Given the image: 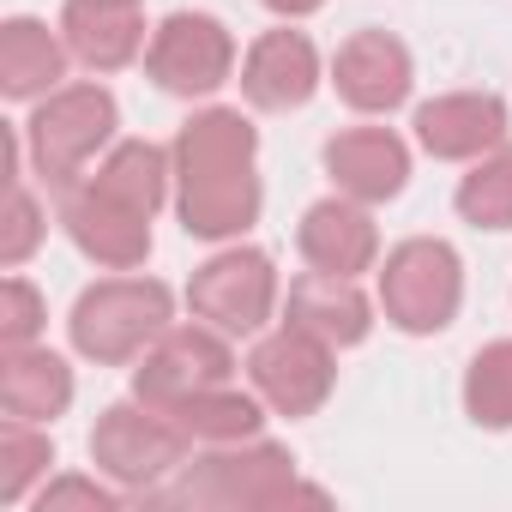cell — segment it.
<instances>
[{"label":"cell","mask_w":512,"mask_h":512,"mask_svg":"<svg viewBox=\"0 0 512 512\" xmlns=\"http://www.w3.org/2000/svg\"><path fill=\"white\" fill-rule=\"evenodd\" d=\"M260 133L235 109H205L175 139V175H181V223L187 235L223 241L260 217V175H253Z\"/></svg>","instance_id":"6da1fadb"},{"label":"cell","mask_w":512,"mask_h":512,"mask_svg":"<svg viewBox=\"0 0 512 512\" xmlns=\"http://www.w3.org/2000/svg\"><path fill=\"white\" fill-rule=\"evenodd\" d=\"M169 284L157 278H103L73 302V344L91 362H133L169 332Z\"/></svg>","instance_id":"7a4b0ae2"},{"label":"cell","mask_w":512,"mask_h":512,"mask_svg":"<svg viewBox=\"0 0 512 512\" xmlns=\"http://www.w3.org/2000/svg\"><path fill=\"white\" fill-rule=\"evenodd\" d=\"M115 133V97L103 85H61L37 103V115L25 121V139H31V157H37V175L49 181V193H73L85 163L109 145Z\"/></svg>","instance_id":"3957f363"},{"label":"cell","mask_w":512,"mask_h":512,"mask_svg":"<svg viewBox=\"0 0 512 512\" xmlns=\"http://www.w3.org/2000/svg\"><path fill=\"white\" fill-rule=\"evenodd\" d=\"M464 302V266H458V253L446 241H404L386 253V272H380V308L398 332H440L452 326Z\"/></svg>","instance_id":"277c9868"},{"label":"cell","mask_w":512,"mask_h":512,"mask_svg":"<svg viewBox=\"0 0 512 512\" xmlns=\"http://www.w3.org/2000/svg\"><path fill=\"white\" fill-rule=\"evenodd\" d=\"M187 446L193 440L163 410H151L145 398L139 404H109L97 416V428H91V458L127 488H151L157 476H169L187 458Z\"/></svg>","instance_id":"5b68a950"},{"label":"cell","mask_w":512,"mask_h":512,"mask_svg":"<svg viewBox=\"0 0 512 512\" xmlns=\"http://www.w3.org/2000/svg\"><path fill=\"white\" fill-rule=\"evenodd\" d=\"M296 464L284 446H247V452H217L199 470H187L169 494L157 500H187V506H284L296 500Z\"/></svg>","instance_id":"8992f818"},{"label":"cell","mask_w":512,"mask_h":512,"mask_svg":"<svg viewBox=\"0 0 512 512\" xmlns=\"http://www.w3.org/2000/svg\"><path fill=\"white\" fill-rule=\"evenodd\" d=\"M187 302L217 332H260L272 320V302H278V272L260 247H229L211 266L193 272Z\"/></svg>","instance_id":"52a82bcc"},{"label":"cell","mask_w":512,"mask_h":512,"mask_svg":"<svg viewBox=\"0 0 512 512\" xmlns=\"http://www.w3.org/2000/svg\"><path fill=\"white\" fill-rule=\"evenodd\" d=\"M229 374H235V356H229V344H223L217 326H169L145 350V362L133 374V392L151 410H169V404H181L193 392L229 386Z\"/></svg>","instance_id":"ba28073f"},{"label":"cell","mask_w":512,"mask_h":512,"mask_svg":"<svg viewBox=\"0 0 512 512\" xmlns=\"http://www.w3.org/2000/svg\"><path fill=\"white\" fill-rule=\"evenodd\" d=\"M145 67L169 97H211L235 73V43L211 13H175L157 25Z\"/></svg>","instance_id":"9c48e42d"},{"label":"cell","mask_w":512,"mask_h":512,"mask_svg":"<svg viewBox=\"0 0 512 512\" xmlns=\"http://www.w3.org/2000/svg\"><path fill=\"white\" fill-rule=\"evenodd\" d=\"M247 374L260 386V398L284 416H314L332 392V344H320L302 326L272 332L260 350L247 356Z\"/></svg>","instance_id":"30bf717a"},{"label":"cell","mask_w":512,"mask_h":512,"mask_svg":"<svg viewBox=\"0 0 512 512\" xmlns=\"http://www.w3.org/2000/svg\"><path fill=\"white\" fill-rule=\"evenodd\" d=\"M61 223H67V235L91 253L97 266H115V272L145 266V253H151V217L115 205V199L97 193L91 181H79V187L61 199Z\"/></svg>","instance_id":"8fae6325"},{"label":"cell","mask_w":512,"mask_h":512,"mask_svg":"<svg viewBox=\"0 0 512 512\" xmlns=\"http://www.w3.org/2000/svg\"><path fill=\"white\" fill-rule=\"evenodd\" d=\"M332 85L350 109L386 115L410 97V49L386 31H356L332 61Z\"/></svg>","instance_id":"7c38bea8"},{"label":"cell","mask_w":512,"mask_h":512,"mask_svg":"<svg viewBox=\"0 0 512 512\" xmlns=\"http://www.w3.org/2000/svg\"><path fill=\"white\" fill-rule=\"evenodd\" d=\"M326 169L338 181L344 199H362V205H380V199H398L404 181H410V151L398 133L386 127H350L326 145Z\"/></svg>","instance_id":"4fadbf2b"},{"label":"cell","mask_w":512,"mask_h":512,"mask_svg":"<svg viewBox=\"0 0 512 512\" xmlns=\"http://www.w3.org/2000/svg\"><path fill=\"white\" fill-rule=\"evenodd\" d=\"M320 85V55L302 31H266L241 61V91L253 109H302Z\"/></svg>","instance_id":"5bb4252c"},{"label":"cell","mask_w":512,"mask_h":512,"mask_svg":"<svg viewBox=\"0 0 512 512\" xmlns=\"http://www.w3.org/2000/svg\"><path fill=\"white\" fill-rule=\"evenodd\" d=\"M416 139L434 157H482L506 139V103L494 91H452L416 109Z\"/></svg>","instance_id":"9a60e30c"},{"label":"cell","mask_w":512,"mask_h":512,"mask_svg":"<svg viewBox=\"0 0 512 512\" xmlns=\"http://www.w3.org/2000/svg\"><path fill=\"white\" fill-rule=\"evenodd\" d=\"M296 241H302V260L314 272H338V278L368 272L374 253H380V235H374L362 199H320V205H308Z\"/></svg>","instance_id":"2e32d148"},{"label":"cell","mask_w":512,"mask_h":512,"mask_svg":"<svg viewBox=\"0 0 512 512\" xmlns=\"http://www.w3.org/2000/svg\"><path fill=\"white\" fill-rule=\"evenodd\" d=\"M290 326L314 332L320 344L344 350V344H362L368 338V296L356 290V278H338V272H302L290 284Z\"/></svg>","instance_id":"e0dca14e"},{"label":"cell","mask_w":512,"mask_h":512,"mask_svg":"<svg viewBox=\"0 0 512 512\" xmlns=\"http://www.w3.org/2000/svg\"><path fill=\"white\" fill-rule=\"evenodd\" d=\"M0 404L19 422H55L73 404V368L37 344L7 350V362H0Z\"/></svg>","instance_id":"ac0fdd59"},{"label":"cell","mask_w":512,"mask_h":512,"mask_svg":"<svg viewBox=\"0 0 512 512\" xmlns=\"http://www.w3.org/2000/svg\"><path fill=\"white\" fill-rule=\"evenodd\" d=\"M67 55H73V49H61V43L49 37V25H37V19H7V25H0V91H7L13 103L61 91Z\"/></svg>","instance_id":"d6986e66"},{"label":"cell","mask_w":512,"mask_h":512,"mask_svg":"<svg viewBox=\"0 0 512 512\" xmlns=\"http://www.w3.org/2000/svg\"><path fill=\"white\" fill-rule=\"evenodd\" d=\"M61 37H67V49H73L85 67H97V73H115V67H127V61L145 49L139 7H97V0H67Z\"/></svg>","instance_id":"ffe728a7"},{"label":"cell","mask_w":512,"mask_h":512,"mask_svg":"<svg viewBox=\"0 0 512 512\" xmlns=\"http://www.w3.org/2000/svg\"><path fill=\"white\" fill-rule=\"evenodd\" d=\"M91 187L109 193L115 205L151 217V211L163 205V193H169V157H163L157 145H145V139H127V145H115V151L103 157V169L91 175Z\"/></svg>","instance_id":"44dd1931"},{"label":"cell","mask_w":512,"mask_h":512,"mask_svg":"<svg viewBox=\"0 0 512 512\" xmlns=\"http://www.w3.org/2000/svg\"><path fill=\"white\" fill-rule=\"evenodd\" d=\"M187 440H211V446H241V440H253L260 434V404H253L247 392H229V386H211V392H193V398H181V404H169L163 410Z\"/></svg>","instance_id":"7402d4cb"},{"label":"cell","mask_w":512,"mask_h":512,"mask_svg":"<svg viewBox=\"0 0 512 512\" xmlns=\"http://www.w3.org/2000/svg\"><path fill=\"white\" fill-rule=\"evenodd\" d=\"M458 211L476 229H512V145L482 157L464 181H458Z\"/></svg>","instance_id":"603a6c76"},{"label":"cell","mask_w":512,"mask_h":512,"mask_svg":"<svg viewBox=\"0 0 512 512\" xmlns=\"http://www.w3.org/2000/svg\"><path fill=\"white\" fill-rule=\"evenodd\" d=\"M464 410H470V422H482V428H512V338H506V344H488V350L470 362Z\"/></svg>","instance_id":"cb8c5ba5"},{"label":"cell","mask_w":512,"mask_h":512,"mask_svg":"<svg viewBox=\"0 0 512 512\" xmlns=\"http://www.w3.org/2000/svg\"><path fill=\"white\" fill-rule=\"evenodd\" d=\"M0 494L7 500H25V488H31V476L43 470V464H55V446H49V434H37V422H19V416H7V428H0Z\"/></svg>","instance_id":"d4e9b609"},{"label":"cell","mask_w":512,"mask_h":512,"mask_svg":"<svg viewBox=\"0 0 512 512\" xmlns=\"http://www.w3.org/2000/svg\"><path fill=\"white\" fill-rule=\"evenodd\" d=\"M0 338H7V350H25V344H37V332H43V296L25 284V278H7L0 284Z\"/></svg>","instance_id":"484cf974"},{"label":"cell","mask_w":512,"mask_h":512,"mask_svg":"<svg viewBox=\"0 0 512 512\" xmlns=\"http://www.w3.org/2000/svg\"><path fill=\"white\" fill-rule=\"evenodd\" d=\"M37 235H43L37 199H31V193H25V181L13 175V181H7V235H0V260H7V266H19L25 253L37 247Z\"/></svg>","instance_id":"4316f807"},{"label":"cell","mask_w":512,"mask_h":512,"mask_svg":"<svg viewBox=\"0 0 512 512\" xmlns=\"http://www.w3.org/2000/svg\"><path fill=\"white\" fill-rule=\"evenodd\" d=\"M55 506H115V494L97 488V482L67 476V482H49V488H43V512H55Z\"/></svg>","instance_id":"83f0119b"},{"label":"cell","mask_w":512,"mask_h":512,"mask_svg":"<svg viewBox=\"0 0 512 512\" xmlns=\"http://www.w3.org/2000/svg\"><path fill=\"white\" fill-rule=\"evenodd\" d=\"M272 13H284V19H302V13H314V7H326V0H266Z\"/></svg>","instance_id":"f1b7e54d"},{"label":"cell","mask_w":512,"mask_h":512,"mask_svg":"<svg viewBox=\"0 0 512 512\" xmlns=\"http://www.w3.org/2000/svg\"><path fill=\"white\" fill-rule=\"evenodd\" d=\"M97 7H139V0H97Z\"/></svg>","instance_id":"f546056e"}]
</instances>
